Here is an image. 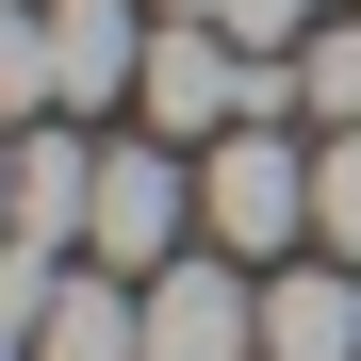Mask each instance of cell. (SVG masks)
I'll use <instances>...</instances> for the list:
<instances>
[{
	"label": "cell",
	"mask_w": 361,
	"mask_h": 361,
	"mask_svg": "<svg viewBox=\"0 0 361 361\" xmlns=\"http://www.w3.org/2000/svg\"><path fill=\"white\" fill-rule=\"evenodd\" d=\"M295 230H312V148H295L279 115L214 132V148H197V247L263 263V247H295Z\"/></svg>",
	"instance_id": "obj_1"
},
{
	"label": "cell",
	"mask_w": 361,
	"mask_h": 361,
	"mask_svg": "<svg viewBox=\"0 0 361 361\" xmlns=\"http://www.w3.org/2000/svg\"><path fill=\"white\" fill-rule=\"evenodd\" d=\"M82 247H99L115 279H164L180 247H197V164H180L164 132H115V148H99V214H82Z\"/></svg>",
	"instance_id": "obj_2"
},
{
	"label": "cell",
	"mask_w": 361,
	"mask_h": 361,
	"mask_svg": "<svg viewBox=\"0 0 361 361\" xmlns=\"http://www.w3.org/2000/svg\"><path fill=\"white\" fill-rule=\"evenodd\" d=\"M148 361H263V279L230 247H180L148 279Z\"/></svg>",
	"instance_id": "obj_3"
},
{
	"label": "cell",
	"mask_w": 361,
	"mask_h": 361,
	"mask_svg": "<svg viewBox=\"0 0 361 361\" xmlns=\"http://www.w3.org/2000/svg\"><path fill=\"white\" fill-rule=\"evenodd\" d=\"M132 82H148L132 0H49V115H132Z\"/></svg>",
	"instance_id": "obj_4"
},
{
	"label": "cell",
	"mask_w": 361,
	"mask_h": 361,
	"mask_svg": "<svg viewBox=\"0 0 361 361\" xmlns=\"http://www.w3.org/2000/svg\"><path fill=\"white\" fill-rule=\"evenodd\" d=\"M263 361H361V263H263Z\"/></svg>",
	"instance_id": "obj_5"
},
{
	"label": "cell",
	"mask_w": 361,
	"mask_h": 361,
	"mask_svg": "<svg viewBox=\"0 0 361 361\" xmlns=\"http://www.w3.org/2000/svg\"><path fill=\"white\" fill-rule=\"evenodd\" d=\"M17 361H148V279H66V295H49V312L17 329Z\"/></svg>",
	"instance_id": "obj_6"
},
{
	"label": "cell",
	"mask_w": 361,
	"mask_h": 361,
	"mask_svg": "<svg viewBox=\"0 0 361 361\" xmlns=\"http://www.w3.org/2000/svg\"><path fill=\"white\" fill-rule=\"evenodd\" d=\"M164 17H214L230 49H263V66H295V49L329 33V0H164Z\"/></svg>",
	"instance_id": "obj_7"
},
{
	"label": "cell",
	"mask_w": 361,
	"mask_h": 361,
	"mask_svg": "<svg viewBox=\"0 0 361 361\" xmlns=\"http://www.w3.org/2000/svg\"><path fill=\"white\" fill-rule=\"evenodd\" d=\"M295 115H312V132H361V17H329L295 49Z\"/></svg>",
	"instance_id": "obj_8"
},
{
	"label": "cell",
	"mask_w": 361,
	"mask_h": 361,
	"mask_svg": "<svg viewBox=\"0 0 361 361\" xmlns=\"http://www.w3.org/2000/svg\"><path fill=\"white\" fill-rule=\"evenodd\" d=\"M312 247L361 263V132H312Z\"/></svg>",
	"instance_id": "obj_9"
}]
</instances>
